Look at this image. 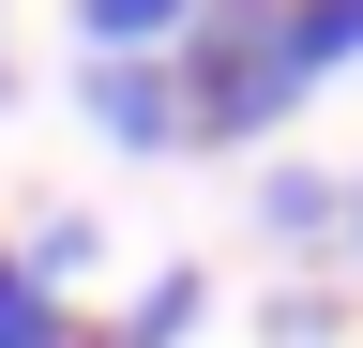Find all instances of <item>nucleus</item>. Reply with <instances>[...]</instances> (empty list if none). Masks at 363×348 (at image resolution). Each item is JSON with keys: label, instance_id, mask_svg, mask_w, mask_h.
Here are the masks:
<instances>
[{"label": "nucleus", "instance_id": "nucleus-1", "mask_svg": "<svg viewBox=\"0 0 363 348\" xmlns=\"http://www.w3.org/2000/svg\"><path fill=\"white\" fill-rule=\"evenodd\" d=\"M76 106L152 152V137H182V61H76Z\"/></svg>", "mask_w": 363, "mask_h": 348}, {"label": "nucleus", "instance_id": "nucleus-2", "mask_svg": "<svg viewBox=\"0 0 363 348\" xmlns=\"http://www.w3.org/2000/svg\"><path fill=\"white\" fill-rule=\"evenodd\" d=\"M182 16H197V0H76V30H91L106 61H152V46H167Z\"/></svg>", "mask_w": 363, "mask_h": 348}, {"label": "nucleus", "instance_id": "nucleus-3", "mask_svg": "<svg viewBox=\"0 0 363 348\" xmlns=\"http://www.w3.org/2000/svg\"><path fill=\"white\" fill-rule=\"evenodd\" d=\"M197 273H152V303H136V318H121V348H182V333H197Z\"/></svg>", "mask_w": 363, "mask_h": 348}, {"label": "nucleus", "instance_id": "nucleus-4", "mask_svg": "<svg viewBox=\"0 0 363 348\" xmlns=\"http://www.w3.org/2000/svg\"><path fill=\"white\" fill-rule=\"evenodd\" d=\"M0 348H61V303L30 288V257H0Z\"/></svg>", "mask_w": 363, "mask_h": 348}, {"label": "nucleus", "instance_id": "nucleus-5", "mask_svg": "<svg viewBox=\"0 0 363 348\" xmlns=\"http://www.w3.org/2000/svg\"><path fill=\"white\" fill-rule=\"evenodd\" d=\"M257 212H272V228H288V242H303V228H333V212H348V197H333V182H303V167H288V182H257Z\"/></svg>", "mask_w": 363, "mask_h": 348}, {"label": "nucleus", "instance_id": "nucleus-6", "mask_svg": "<svg viewBox=\"0 0 363 348\" xmlns=\"http://www.w3.org/2000/svg\"><path fill=\"white\" fill-rule=\"evenodd\" d=\"M45 273H91V212H45V228H30V288Z\"/></svg>", "mask_w": 363, "mask_h": 348}, {"label": "nucleus", "instance_id": "nucleus-7", "mask_svg": "<svg viewBox=\"0 0 363 348\" xmlns=\"http://www.w3.org/2000/svg\"><path fill=\"white\" fill-rule=\"evenodd\" d=\"M348 242H363V197H348Z\"/></svg>", "mask_w": 363, "mask_h": 348}, {"label": "nucleus", "instance_id": "nucleus-8", "mask_svg": "<svg viewBox=\"0 0 363 348\" xmlns=\"http://www.w3.org/2000/svg\"><path fill=\"white\" fill-rule=\"evenodd\" d=\"M242 16H257V0H242Z\"/></svg>", "mask_w": 363, "mask_h": 348}]
</instances>
